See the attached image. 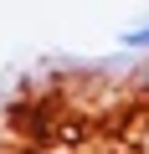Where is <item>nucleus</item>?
Instances as JSON below:
<instances>
[{"label": "nucleus", "instance_id": "f257e3e1", "mask_svg": "<svg viewBox=\"0 0 149 154\" xmlns=\"http://www.w3.org/2000/svg\"><path fill=\"white\" fill-rule=\"evenodd\" d=\"M118 46H123V51H149V16H144L139 26H129V31L118 36Z\"/></svg>", "mask_w": 149, "mask_h": 154}]
</instances>
